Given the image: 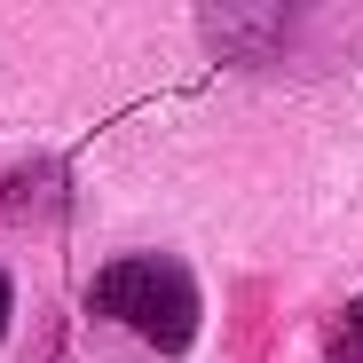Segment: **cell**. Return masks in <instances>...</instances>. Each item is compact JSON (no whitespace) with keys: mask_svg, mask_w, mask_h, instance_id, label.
I'll list each match as a JSON object with an SVG mask.
<instances>
[{"mask_svg":"<svg viewBox=\"0 0 363 363\" xmlns=\"http://www.w3.org/2000/svg\"><path fill=\"white\" fill-rule=\"evenodd\" d=\"M0 332H9V277H0Z\"/></svg>","mask_w":363,"mask_h":363,"instance_id":"3957f363","label":"cell"},{"mask_svg":"<svg viewBox=\"0 0 363 363\" xmlns=\"http://www.w3.org/2000/svg\"><path fill=\"white\" fill-rule=\"evenodd\" d=\"M332 363H363V300L332 324Z\"/></svg>","mask_w":363,"mask_h":363,"instance_id":"7a4b0ae2","label":"cell"},{"mask_svg":"<svg viewBox=\"0 0 363 363\" xmlns=\"http://www.w3.org/2000/svg\"><path fill=\"white\" fill-rule=\"evenodd\" d=\"M95 308L118 316L127 332H143V340L166 347V355H182V347L198 340V284H190V269L166 261V253L111 261V269L95 277Z\"/></svg>","mask_w":363,"mask_h":363,"instance_id":"6da1fadb","label":"cell"}]
</instances>
